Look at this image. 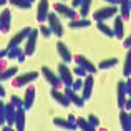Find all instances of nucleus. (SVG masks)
I'll use <instances>...</instances> for the list:
<instances>
[{
    "mask_svg": "<svg viewBox=\"0 0 131 131\" xmlns=\"http://www.w3.org/2000/svg\"><path fill=\"white\" fill-rule=\"evenodd\" d=\"M53 125L63 129H77V125H71L68 119H63V118H53Z\"/></svg>",
    "mask_w": 131,
    "mask_h": 131,
    "instance_id": "obj_25",
    "label": "nucleus"
},
{
    "mask_svg": "<svg viewBox=\"0 0 131 131\" xmlns=\"http://www.w3.org/2000/svg\"><path fill=\"white\" fill-rule=\"evenodd\" d=\"M68 121H70L71 123V125H77V118H75V115H68Z\"/></svg>",
    "mask_w": 131,
    "mask_h": 131,
    "instance_id": "obj_44",
    "label": "nucleus"
},
{
    "mask_svg": "<svg viewBox=\"0 0 131 131\" xmlns=\"http://www.w3.org/2000/svg\"><path fill=\"white\" fill-rule=\"evenodd\" d=\"M5 125V103L0 98V126Z\"/></svg>",
    "mask_w": 131,
    "mask_h": 131,
    "instance_id": "obj_36",
    "label": "nucleus"
},
{
    "mask_svg": "<svg viewBox=\"0 0 131 131\" xmlns=\"http://www.w3.org/2000/svg\"><path fill=\"white\" fill-rule=\"evenodd\" d=\"M77 128H80V129H83V131H93V129H96L93 125H90V121L88 119H85V118H77Z\"/></svg>",
    "mask_w": 131,
    "mask_h": 131,
    "instance_id": "obj_28",
    "label": "nucleus"
},
{
    "mask_svg": "<svg viewBox=\"0 0 131 131\" xmlns=\"http://www.w3.org/2000/svg\"><path fill=\"white\" fill-rule=\"evenodd\" d=\"M5 96V88L2 86V83H0V98H3Z\"/></svg>",
    "mask_w": 131,
    "mask_h": 131,
    "instance_id": "obj_47",
    "label": "nucleus"
},
{
    "mask_svg": "<svg viewBox=\"0 0 131 131\" xmlns=\"http://www.w3.org/2000/svg\"><path fill=\"white\" fill-rule=\"evenodd\" d=\"M73 60L77 61V65H80V67H83L85 70L88 71V73H91V75H95L96 73V67L91 63V61L88 60L86 57H83V55H77V57H73Z\"/></svg>",
    "mask_w": 131,
    "mask_h": 131,
    "instance_id": "obj_14",
    "label": "nucleus"
},
{
    "mask_svg": "<svg viewBox=\"0 0 131 131\" xmlns=\"http://www.w3.org/2000/svg\"><path fill=\"white\" fill-rule=\"evenodd\" d=\"M10 23H12V13H10L8 8H5L0 13V32L7 33L10 30Z\"/></svg>",
    "mask_w": 131,
    "mask_h": 131,
    "instance_id": "obj_13",
    "label": "nucleus"
},
{
    "mask_svg": "<svg viewBox=\"0 0 131 131\" xmlns=\"http://www.w3.org/2000/svg\"><path fill=\"white\" fill-rule=\"evenodd\" d=\"M80 3H81V0H71V7H73V8H78Z\"/></svg>",
    "mask_w": 131,
    "mask_h": 131,
    "instance_id": "obj_45",
    "label": "nucleus"
},
{
    "mask_svg": "<svg viewBox=\"0 0 131 131\" xmlns=\"http://www.w3.org/2000/svg\"><path fill=\"white\" fill-rule=\"evenodd\" d=\"M86 119L90 121V125H93L95 128H98V126H100V119H98V116H96V115H90Z\"/></svg>",
    "mask_w": 131,
    "mask_h": 131,
    "instance_id": "obj_37",
    "label": "nucleus"
},
{
    "mask_svg": "<svg viewBox=\"0 0 131 131\" xmlns=\"http://www.w3.org/2000/svg\"><path fill=\"white\" fill-rule=\"evenodd\" d=\"M10 103H12V105L15 106L17 110H18V108H23V100H22V98H18V96H15V95L10 98Z\"/></svg>",
    "mask_w": 131,
    "mask_h": 131,
    "instance_id": "obj_35",
    "label": "nucleus"
},
{
    "mask_svg": "<svg viewBox=\"0 0 131 131\" xmlns=\"http://www.w3.org/2000/svg\"><path fill=\"white\" fill-rule=\"evenodd\" d=\"M115 65H118V58H106L98 65V68L100 70H108V68H113Z\"/></svg>",
    "mask_w": 131,
    "mask_h": 131,
    "instance_id": "obj_29",
    "label": "nucleus"
},
{
    "mask_svg": "<svg viewBox=\"0 0 131 131\" xmlns=\"http://www.w3.org/2000/svg\"><path fill=\"white\" fill-rule=\"evenodd\" d=\"M7 68V63H5V60H3V58H0V73H2L3 70H5Z\"/></svg>",
    "mask_w": 131,
    "mask_h": 131,
    "instance_id": "obj_43",
    "label": "nucleus"
},
{
    "mask_svg": "<svg viewBox=\"0 0 131 131\" xmlns=\"http://www.w3.org/2000/svg\"><path fill=\"white\" fill-rule=\"evenodd\" d=\"M50 12V3L48 0H40L38 7H37V22H45Z\"/></svg>",
    "mask_w": 131,
    "mask_h": 131,
    "instance_id": "obj_12",
    "label": "nucleus"
},
{
    "mask_svg": "<svg viewBox=\"0 0 131 131\" xmlns=\"http://www.w3.org/2000/svg\"><path fill=\"white\" fill-rule=\"evenodd\" d=\"M7 57V48L5 50H0V58H5Z\"/></svg>",
    "mask_w": 131,
    "mask_h": 131,
    "instance_id": "obj_48",
    "label": "nucleus"
},
{
    "mask_svg": "<svg viewBox=\"0 0 131 131\" xmlns=\"http://www.w3.org/2000/svg\"><path fill=\"white\" fill-rule=\"evenodd\" d=\"M116 96H118V106L119 110H125V103H126V88H125V81H118V86H116Z\"/></svg>",
    "mask_w": 131,
    "mask_h": 131,
    "instance_id": "obj_17",
    "label": "nucleus"
},
{
    "mask_svg": "<svg viewBox=\"0 0 131 131\" xmlns=\"http://www.w3.org/2000/svg\"><path fill=\"white\" fill-rule=\"evenodd\" d=\"M12 128H13V126H10V125H8V126H3V131H10Z\"/></svg>",
    "mask_w": 131,
    "mask_h": 131,
    "instance_id": "obj_49",
    "label": "nucleus"
},
{
    "mask_svg": "<svg viewBox=\"0 0 131 131\" xmlns=\"http://www.w3.org/2000/svg\"><path fill=\"white\" fill-rule=\"evenodd\" d=\"M123 47H125V48H131V35L128 37V38H125V42H123Z\"/></svg>",
    "mask_w": 131,
    "mask_h": 131,
    "instance_id": "obj_41",
    "label": "nucleus"
},
{
    "mask_svg": "<svg viewBox=\"0 0 131 131\" xmlns=\"http://www.w3.org/2000/svg\"><path fill=\"white\" fill-rule=\"evenodd\" d=\"M50 96H51V98H53V100H55V101H57L60 106H63V108H68V106L71 105V103H70V100L67 98V95H65V93H61L58 88H51Z\"/></svg>",
    "mask_w": 131,
    "mask_h": 131,
    "instance_id": "obj_11",
    "label": "nucleus"
},
{
    "mask_svg": "<svg viewBox=\"0 0 131 131\" xmlns=\"http://www.w3.org/2000/svg\"><path fill=\"white\" fill-rule=\"evenodd\" d=\"M25 108H18L17 110V116H15V128L18 131L25 129Z\"/></svg>",
    "mask_w": 131,
    "mask_h": 131,
    "instance_id": "obj_19",
    "label": "nucleus"
},
{
    "mask_svg": "<svg viewBox=\"0 0 131 131\" xmlns=\"http://www.w3.org/2000/svg\"><path fill=\"white\" fill-rule=\"evenodd\" d=\"M81 88H83V78L78 77L77 80H73V83H71V90H73V91H81Z\"/></svg>",
    "mask_w": 131,
    "mask_h": 131,
    "instance_id": "obj_33",
    "label": "nucleus"
},
{
    "mask_svg": "<svg viewBox=\"0 0 131 131\" xmlns=\"http://www.w3.org/2000/svg\"><path fill=\"white\" fill-rule=\"evenodd\" d=\"M96 23H98V25H96V27H98V30L103 33V35L110 37V38H111V37H115V33H113V28H110V27L106 25L105 22H96Z\"/></svg>",
    "mask_w": 131,
    "mask_h": 131,
    "instance_id": "obj_30",
    "label": "nucleus"
},
{
    "mask_svg": "<svg viewBox=\"0 0 131 131\" xmlns=\"http://www.w3.org/2000/svg\"><path fill=\"white\" fill-rule=\"evenodd\" d=\"M103 2L110 3V5H119V0H103Z\"/></svg>",
    "mask_w": 131,
    "mask_h": 131,
    "instance_id": "obj_46",
    "label": "nucleus"
},
{
    "mask_svg": "<svg viewBox=\"0 0 131 131\" xmlns=\"http://www.w3.org/2000/svg\"><path fill=\"white\" fill-rule=\"evenodd\" d=\"M5 3H7V0H0V7H2V5H5Z\"/></svg>",
    "mask_w": 131,
    "mask_h": 131,
    "instance_id": "obj_50",
    "label": "nucleus"
},
{
    "mask_svg": "<svg viewBox=\"0 0 131 131\" xmlns=\"http://www.w3.org/2000/svg\"><path fill=\"white\" fill-rule=\"evenodd\" d=\"M73 73L77 75V77H80V78H85V77H86V75H88V71L85 70L83 67H80V65H77V67L73 68Z\"/></svg>",
    "mask_w": 131,
    "mask_h": 131,
    "instance_id": "obj_34",
    "label": "nucleus"
},
{
    "mask_svg": "<svg viewBox=\"0 0 131 131\" xmlns=\"http://www.w3.org/2000/svg\"><path fill=\"white\" fill-rule=\"evenodd\" d=\"M91 2L93 0H81V3H80V17L81 18L88 17L90 8H91Z\"/></svg>",
    "mask_w": 131,
    "mask_h": 131,
    "instance_id": "obj_27",
    "label": "nucleus"
},
{
    "mask_svg": "<svg viewBox=\"0 0 131 131\" xmlns=\"http://www.w3.org/2000/svg\"><path fill=\"white\" fill-rule=\"evenodd\" d=\"M47 20H48V27H50V30H51V33H53V35H57V37H61V35H63V25H61V22H60V18H58L57 13L48 12Z\"/></svg>",
    "mask_w": 131,
    "mask_h": 131,
    "instance_id": "obj_3",
    "label": "nucleus"
},
{
    "mask_svg": "<svg viewBox=\"0 0 131 131\" xmlns=\"http://www.w3.org/2000/svg\"><path fill=\"white\" fill-rule=\"evenodd\" d=\"M65 95H67V98L70 100V103H73L77 108H83L85 100L81 98L80 95H78V91H73V90H71V86H65Z\"/></svg>",
    "mask_w": 131,
    "mask_h": 131,
    "instance_id": "obj_10",
    "label": "nucleus"
},
{
    "mask_svg": "<svg viewBox=\"0 0 131 131\" xmlns=\"http://www.w3.org/2000/svg\"><path fill=\"white\" fill-rule=\"evenodd\" d=\"M129 119H131V113H129Z\"/></svg>",
    "mask_w": 131,
    "mask_h": 131,
    "instance_id": "obj_53",
    "label": "nucleus"
},
{
    "mask_svg": "<svg viewBox=\"0 0 131 131\" xmlns=\"http://www.w3.org/2000/svg\"><path fill=\"white\" fill-rule=\"evenodd\" d=\"M58 77H60V80H61V85L71 86V83H73V71L67 67V63L58 65Z\"/></svg>",
    "mask_w": 131,
    "mask_h": 131,
    "instance_id": "obj_6",
    "label": "nucleus"
},
{
    "mask_svg": "<svg viewBox=\"0 0 131 131\" xmlns=\"http://www.w3.org/2000/svg\"><path fill=\"white\" fill-rule=\"evenodd\" d=\"M125 88H126V95H128V98L131 96V77H128V80L125 81Z\"/></svg>",
    "mask_w": 131,
    "mask_h": 131,
    "instance_id": "obj_39",
    "label": "nucleus"
},
{
    "mask_svg": "<svg viewBox=\"0 0 131 131\" xmlns=\"http://www.w3.org/2000/svg\"><path fill=\"white\" fill-rule=\"evenodd\" d=\"M27 2H28V3H33V2H35V0H27Z\"/></svg>",
    "mask_w": 131,
    "mask_h": 131,
    "instance_id": "obj_51",
    "label": "nucleus"
},
{
    "mask_svg": "<svg viewBox=\"0 0 131 131\" xmlns=\"http://www.w3.org/2000/svg\"><path fill=\"white\" fill-rule=\"evenodd\" d=\"M42 75L45 77V80L51 85V88H60L61 86V80L57 73H53V70H50L48 67H42Z\"/></svg>",
    "mask_w": 131,
    "mask_h": 131,
    "instance_id": "obj_7",
    "label": "nucleus"
},
{
    "mask_svg": "<svg viewBox=\"0 0 131 131\" xmlns=\"http://www.w3.org/2000/svg\"><path fill=\"white\" fill-rule=\"evenodd\" d=\"M119 123H121V128L125 131H131V119L128 111H125V110L119 111Z\"/></svg>",
    "mask_w": 131,
    "mask_h": 131,
    "instance_id": "obj_23",
    "label": "nucleus"
},
{
    "mask_svg": "<svg viewBox=\"0 0 131 131\" xmlns=\"http://www.w3.org/2000/svg\"><path fill=\"white\" fill-rule=\"evenodd\" d=\"M91 25L88 18H73L70 20V28H88Z\"/></svg>",
    "mask_w": 131,
    "mask_h": 131,
    "instance_id": "obj_24",
    "label": "nucleus"
},
{
    "mask_svg": "<svg viewBox=\"0 0 131 131\" xmlns=\"http://www.w3.org/2000/svg\"><path fill=\"white\" fill-rule=\"evenodd\" d=\"M30 32H32V28H30V27H27V28H22L18 33H15V35L10 38L7 50H8V48H12V47H17V45H20V43H23L27 40V37L30 35Z\"/></svg>",
    "mask_w": 131,
    "mask_h": 131,
    "instance_id": "obj_8",
    "label": "nucleus"
},
{
    "mask_svg": "<svg viewBox=\"0 0 131 131\" xmlns=\"http://www.w3.org/2000/svg\"><path fill=\"white\" fill-rule=\"evenodd\" d=\"M10 3H12L13 7H17V8H23V10H28L30 7H32V3H28L27 0H8Z\"/></svg>",
    "mask_w": 131,
    "mask_h": 131,
    "instance_id": "obj_31",
    "label": "nucleus"
},
{
    "mask_svg": "<svg viewBox=\"0 0 131 131\" xmlns=\"http://www.w3.org/2000/svg\"><path fill=\"white\" fill-rule=\"evenodd\" d=\"M53 10L61 17H67L68 20H73V18H78V13L73 7H68L65 3H53Z\"/></svg>",
    "mask_w": 131,
    "mask_h": 131,
    "instance_id": "obj_4",
    "label": "nucleus"
},
{
    "mask_svg": "<svg viewBox=\"0 0 131 131\" xmlns=\"http://www.w3.org/2000/svg\"><path fill=\"white\" fill-rule=\"evenodd\" d=\"M123 75L126 78L131 77V48H128V53H126L125 58V65H123Z\"/></svg>",
    "mask_w": 131,
    "mask_h": 131,
    "instance_id": "obj_26",
    "label": "nucleus"
},
{
    "mask_svg": "<svg viewBox=\"0 0 131 131\" xmlns=\"http://www.w3.org/2000/svg\"><path fill=\"white\" fill-rule=\"evenodd\" d=\"M93 83H95V80H93V75L88 73L86 77L83 78V88H81V98L86 101V100L91 96L93 93Z\"/></svg>",
    "mask_w": 131,
    "mask_h": 131,
    "instance_id": "obj_9",
    "label": "nucleus"
},
{
    "mask_svg": "<svg viewBox=\"0 0 131 131\" xmlns=\"http://www.w3.org/2000/svg\"><path fill=\"white\" fill-rule=\"evenodd\" d=\"M15 116H17V108L12 103H7L5 105V123L13 126L15 125Z\"/></svg>",
    "mask_w": 131,
    "mask_h": 131,
    "instance_id": "obj_18",
    "label": "nucleus"
},
{
    "mask_svg": "<svg viewBox=\"0 0 131 131\" xmlns=\"http://www.w3.org/2000/svg\"><path fill=\"white\" fill-rule=\"evenodd\" d=\"M40 33H42V37H45V38H50V35H51L50 27H45V25H42V27H40Z\"/></svg>",
    "mask_w": 131,
    "mask_h": 131,
    "instance_id": "obj_38",
    "label": "nucleus"
},
{
    "mask_svg": "<svg viewBox=\"0 0 131 131\" xmlns=\"http://www.w3.org/2000/svg\"><path fill=\"white\" fill-rule=\"evenodd\" d=\"M125 110H128V111H131V96H129V98H126V103H125Z\"/></svg>",
    "mask_w": 131,
    "mask_h": 131,
    "instance_id": "obj_42",
    "label": "nucleus"
},
{
    "mask_svg": "<svg viewBox=\"0 0 131 131\" xmlns=\"http://www.w3.org/2000/svg\"><path fill=\"white\" fill-rule=\"evenodd\" d=\"M118 15V5H108V7H103V8L96 10L93 13V20L95 22H106L108 18Z\"/></svg>",
    "mask_w": 131,
    "mask_h": 131,
    "instance_id": "obj_1",
    "label": "nucleus"
},
{
    "mask_svg": "<svg viewBox=\"0 0 131 131\" xmlns=\"http://www.w3.org/2000/svg\"><path fill=\"white\" fill-rule=\"evenodd\" d=\"M33 101H35V86L30 85L25 90V95H23V108L30 110L33 106Z\"/></svg>",
    "mask_w": 131,
    "mask_h": 131,
    "instance_id": "obj_16",
    "label": "nucleus"
},
{
    "mask_svg": "<svg viewBox=\"0 0 131 131\" xmlns=\"http://www.w3.org/2000/svg\"><path fill=\"white\" fill-rule=\"evenodd\" d=\"M61 2H63V0H61Z\"/></svg>",
    "mask_w": 131,
    "mask_h": 131,
    "instance_id": "obj_54",
    "label": "nucleus"
},
{
    "mask_svg": "<svg viewBox=\"0 0 131 131\" xmlns=\"http://www.w3.org/2000/svg\"><path fill=\"white\" fill-rule=\"evenodd\" d=\"M119 17L123 20L131 18V10H129V0H119Z\"/></svg>",
    "mask_w": 131,
    "mask_h": 131,
    "instance_id": "obj_20",
    "label": "nucleus"
},
{
    "mask_svg": "<svg viewBox=\"0 0 131 131\" xmlns=\"http://www.w3.org/2000/svg\"><path fill=\"white\" fill-rule=\"evenodd\" d=\"M22 51V48H20V45H17V47H12L7 50V58H10V60H13V58H18V53Z\"/></svg>",
    "mask_w": 131,
    "mask_h": 131,
    "instance_id": "obj_32",
    "label": "nucleus"
},
{
    "mask_svg": "<svg viewBox=\"0 0 131 131\" xmlns=\"http://www.w3.org/2000/svg\"><path fill=\"white\" fill-rule=\"evenodd\" d=\"M57 51H58V55H60V58L63 60V63L68 65L73 60V57H71V53H70V50H68V47H67L65 42H57Z\"/></svg>",
    "mask_w": 131,
    "mask_h": 131,
    "instance_id": "obj_15",
    "label": "nucleus"
},
{
    "mask_svg": "<svg viewBox=\"0 0 131 131\" xmlns=\"http://www.w3.org/2000/svg\"><path fill=\"white\" fill-rule=\"evenodd\" d=\"M113 33H115V37H116V38H119V40L125 37V30H123V18H121V17H116V18H115Z\"/></svg>",
    "mask_w": 131,
    "mask_h": 131,
    "instance_id": "obj_21",
    "label": "nucleus"
},
{
    "mask_svg": "<svg viewBox=\"0 0 131 131\" xmlns=\"http://www.w3.org/2000/svg\"><path fill=\"white\" fill-rule=\"evenodd\" d=\"M38 78V71H27V73H22L18 77H13L12 78V86L15 88H22V86H27V83H32Z\"/></svg>",
    "mask_w": 131,
    "mask_h": 131,
    "instance_id": "obj_2",
    "label": "nucleus"
},
{
    "mask_svg": "<svg viewBox=\"0 0 131 131\" xmlns=\"http://www.w3.org/2000/svg\"><path fill=\"white\" fill-rule=\"evenodd\" d=\"M25 57H27V53L23 51V48H22V51L18 53V58H17V60H18L20 63H23V61H25Z\"/></svg>",
    "mask_w": 131,
    "mask_h": 131,
    "instance_id": "obj_40",
    "label": "nucleus"
},
{
    "mask_svg": "<svg viewBox=\"0 0 131 131\" xmlns=\"http://www.w3.org/2000/svg\"><path fill=\"white\" fill-rule=\"evenodd\" d=\"M37 38H38V30L32 28L30 35L27 37L25 40V47H23V51L27 53V57H32L35 53V48H37Z\"/></svg>",
    "mask_w": 131,
    "mask_h": 131,
    "instance_id": "obj_5",
    "label": "nucleus"
},
{
    "mask_svg": "<svg viewBox=\"0 0 131 131\" xmlns=\"http://www.w3.org/2000/svg\"><path fill=\"white\" fill-rule=\"evenodd\" d=\"M18 73V68L17 67H7L5 70L0 73V81H7V80H12L15 75Z\"/></svg>",
    "mask_w": 131,
    "mask_h": 131,
    "instance_id": "obj_22",
    "label": "nucleus"
},
{
    "mask_svg": "<svg viewBox=\"0 0 131 131\" xmlns=\"http://www.w3.org/2000/svg\"><path fill=\"white\" fill-rule=\"evenodd\" d=\"M129 10H131V0H129Z\"/></svg>",
    "mask_w": 131,
    "mask_h": 131,
    "instance_id": "obj_52",
    "label": "nucleus"
}]
</instances>
